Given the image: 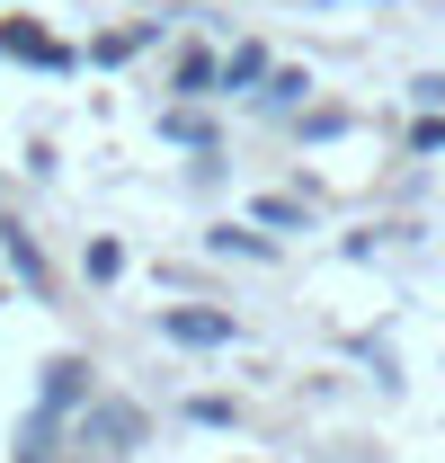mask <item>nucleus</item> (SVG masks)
Returning <instances> with one entry per match:
<instances>
[{
  "label": "nucleus",
  "mask_w": 445,
  "mask_h": 463,
  "mask_svg": "<svg viewBox=\"0 0 445 463\" xmlns=\"http://www.w3.org/2000/svg\"><path fill=\"white\" fill-rule=\"evenodd\" d=\"M303 90H312V80H303V71H277V80H268V108H294V99H303Z\"/></svg>",
  "instance_id": "423d86ee"
},
{
  "label": "nucleus",
  "mask_w": 445,
  "mask_h": 463,
  "mask_svg": "<svg viewBox=\"0 0 445 463\" xmlns=\"http://www.w3.org/2000/svg\"><path fill=\"white\" fill-rule=\"evenodd\" d=\"M0 54H27V62H71L54 36H36V27H0Z\"/></svg>",
  "instance_id": "7ed1b4c3"
},
{
  "label": "nucleus",
  "mask_w": 445,
  "mask_h": 463,
  "mask_svg": "<svg viewBox=\"0 0 445 463\" xmlns=\"http://www.w3.org/2000/svg\"><path fill=\"white\" fill-rule=\"evenodd\" d=\"M169 339H196V347H214V339H232V321H222V312H169Z\"/></svg>",
  "instance_id": "f03ea898"
},
{
  "label": "nucleus",
  "mask_w": 445,
  "mask_h": 463,
  "mask_svg": "<svg viewBox=\"0 0 445 463\" xmlns=\"http://www.w3.org/2000/svg\"><path fill=\"white\" fill-rule=\"evenodd\" d=\"M222 80H232V90H250V80H268V54H259V45H241V54L222 62Z\"/></svg>",
  "instance_id": "20e7f679"
},
{
  "label": "nucleus",
  "mask_w": 445,
  "mask_h": 463,
  "mask_svg": "<svg viewBox=\"0 0 445 463\" xmlns=\"http://www.w3.org/2000/svg\"><path fill=\"white\" fill-rule=\"evenodd\" d=\"M178 90H187V99H196V90H214V62H205V54H187V62H178Z\"/></svg>",
  "instance_id": "39448f33"
},
{
  "label": "nucleus",
  "mask_w": 445,
  "mask_h": 463,
  "mask_svg": "<svg viewBox=\"0 0 445 463\" xmlns=\"http://www.w3.org/2000/svg\"><path fill=\"white\" fill-rule=\"evenodd\" d=\"M90 437H99V446H116V455H125V446L143 437V419H134V410H125V402H116V410H90Z\"/></svg>",
  "instance_id": "f257e3e1"
}]
</instances>
